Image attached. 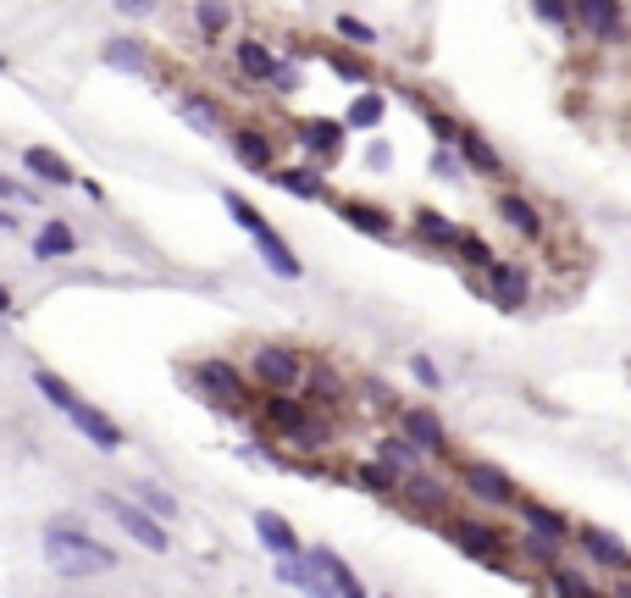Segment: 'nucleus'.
Returning a JSON list of instances; mask_svg holds the SVG:
<instances>
[{
    "mask_svg": "<svg viewBox=\"0 0 631 598\" xmlns=\"http://www.w3.org/2000/svg\"><path fill=\"white\" fill-rule=\"evenodd\" d=\"M45 560L56 565L61 576H100L117 571V554L106 543H95L89 532H78L72 521H50L45 527Z\"/></svg>",
    "mask_w": 631,
    "mask_h": 598,
    "instance_id": "1",
    "label": "nucleus"
},
{
    "mask_svg": "<svg viewBox=\"0 0 631 598\" xmlns=\"http://www.w3.org/2000/svg\"><path fill=\"white\" fill-rule=\"evenodd\" d=\"M100 510H106L111 521H117V527L128 532V538H139V543H144V549H150V554H167V549H172V532L161 527L155 515H144L139 504L117 499V493H100Z\"/></svg>",
    "mask_w": 631,
    "mask_h": 598,
    "instance_id": "2",
    "label": "nucleus"
},
{
    "mask_svg": "<svg viewBox=\"0 0 631 598\" xmlns=\"http://www.w3.org/2000/svg\"><path fill=\"white\" fill-rule=\"evenodd\" d=\"M305 360L294 355V349H283V344H261L255 349V360H250V377L266 388V394H277V388H299L305 383Z\"/></svg>",
    "mask_w": 631,
    "mask_h": 598,
    "instance_id": "3",
    "label": "nucleus"
},
{
    "mask_svg": "<svg viewBox=\"0 0 631 598\" xmlns=\"http://www.w3.org/2000/svg\"><path fill=\"white\" fill-rule=\"evenodd\" d=\"M449 538L460 543V549L471 554V560L493 565V571L504 565V538H499L493 527H482V521H449Z\"/></svg>",
    "mask_w": 631,
    "mask_h": 598,
    "instance_id": "4",
    "label": "nucleus"
},
{
    "mask_svg": "<svg viewBox=\"0 0 631 598\" xmlns=\"http://www.w3.org/2000/svg\"><path fill=\"white\" fill-rule=\"evenodd\" d=\"M67 421H72L78 432H84V438L95 443V449H106V455H111V449H122V427L106 416V410H95V405H84V399H78V405L67 410Z\"/></svg>",
    "mask_w": 631,
    "mask_h": 598,
    "instance_id": "5",
    "label": "nucleus"
},
{
    "mask_svg": "<svg viewBox=\"0 0 631 598\" xmlns=\"http://www.w3.org/2000/svg\"><path fill=\"white\" fill-rule=\"evenodd\" d=\"M194 383L211 399H222V405H244V377L227 366V360H200V366H194Z\"/></svg>",
    "mask_w": 631,
    "mask_h": 598,
    "instance_id": "6",
    "label": "nucleus"
},
{
    "mask_svg": "<svg viewBox=\"0 0 631 598\" xmlns=\"http://www.w3.org/2000/svg\"><path fill=\"white\" fill-rule=\"evenodd\" d=\"M250 239H255V250H261V261L272 266L277 277H288V283H294V277L305 272V266H299V255H294V250H288V244H283V233H277L272 222H255V228H250Z\"/></svg>",
    "mask_w": 631,
    "mask_h": 598,
    "instance_id": "7",
    "label": "nucleus"
},
{
    "mask_svg": "<svg viewBox=\"0 0 631 598\" xmlns=\"http://www.w3.org/2000/svg\"><path fill=\"white\" fill-rule=\"evenodd\" d=\"M460 482L477 499H488V504H515V482L504 477L499 466H482V460H471V466H460Z\"/></svg>",
    "mask_w": 631,
    "mask_h": 598,
    "instance_id": "8",
    "label": "nucleus"
},
{
    "mask_svg": "<svg viewBox=\"0 0 631 598\" xmlns=\"http://www.w3.org/2000/svg\"><path fill=\"white\" fill-rule=\"evenodd\" d=\"M399 493H405V504H410V510L438 515V521H443V510H449V488H443L438 477H421V471H410V477L399 482Z\"/></svg>",
    "mask_w": 631,
    "mask_h": 598,
    "instance_id": "9",
    "label": "nucleus"
},
{
    "mask_svg": "<svg viewBox=\"0 0 631 598\" xmlns=\"http://www.w3.org/2000/svg\"><path fill=\"white\" fill-rule=\"evenodd\" d=\"M488 288L499 299V311H521L526 305V272L515 261H493L488 266Z\"/></svg>",
    "mask_w": 631,
    "mask_h": 598,
    "instance_id": "10",
    "label": "nucleus"
},
{
    "mask_svg": "<svg viewBox=\"0 0 631 598\" xmlns=\"http://www.w3.org/2000/svg\"><path fill=\"white\" fill-rule=\"evenodd\" d=\"M399 432H410V438L421 443V449H427V455H443V421L432 416L427 405H410V410H399Z\"/></svg>",
    "mask_w": 631,
    "mask_h": 598,
    "instance_id": "11",
    "label": "nucleus"
},
{
    "mask_svg": "<svg viewBox=\"0 0 631 598\" xmlns=\"http://www.w3.org/2000/svg\"><path fill=\"white\" fill-rule=\"evenodd\" d=\"M305 421H310V405L305 399H294V388H277V394L266 399V427L272 432H283L288 438V432H299Z\"/></svg>",
    "mask_w": 631,
    "mask_h": 598,
    "instance_id": "12",
    "label": "nucleus"
},
{
    "mask_svg": "<svg viewBox=\"0 0 631 598\" xmlns=\"http://www.w3.org/2000/svg\"><path fill=\"white\" fill-rule=\"evenodd\" d=\"M576 23L593 39H620V0H576Z\"/></svg>",
    "mask_w": 631,
    "mask_h": 598,
    "instance_id": "13",
    "label": "nucleus"
},
{
    "mask_svg": "<svg viewBox=\"0 0 631 598\" xmlns=\"http://www.w3.org/2000/svg\"><path fill=\"white\" fill-rule=\"evenodd\" d=\"M576 543H582V549L593 554L598 565H609V571H626V565H631L626 543H620V538H609L604 527H576Z\"/></svg>",
    "mask_w": 631,
    "mask_h": 598,
    "instance_id": "14",
    "label": "nucleus"
},
{
    "mask_svg": "<svg viewBox=\"0 0 631 598\" xmlns=\"http://www.w3.org/2000/svg\"><path fill=\"white\" fill-rule=\"evenodd\" d=\"M272 183L277 189H288L294 200H327V178L310 167H272Z\"/></svg>",
    "mask_w": 631,
    "mask_h": 598,
    "instance_id": "15",
    "label": "nucleus"
},
{
    "mask_svg": "<svg viewBox=\"0 0 631 598\" xmlns=\"http://www.w3.org/2000/svg\"><path fill=\"white\" fill-rule=\"evenodd\" d=\"M233 150H239V161L244 167H255L261 172V178H272V139H266V133H255V128H233Z\"/></svg>",
    "mask_w": 631,
    "mask_h": 598,
    "instance_id": "16",
    "label": "nucleus"
},
{
    "mask_svg": "<svg viewBox=\"0 0 631 598\" xmlns=\"http://www.w3.org/2000/svg\"><path fill=\"white\" fill-rule=\"evenodd\" d=\"M233 56H239V72H244V78H255V84H272L277 67H283V61H277L261 39H239V50H233Z\"/></svg>",
    "mask_w": 631,
    "mask_h": 598,
    "instance_id": "17",
    "label": "nucleus"
},
{
    "mask_svg": "<svg viewBox=\"0 0 631 598\" xmlns=\"http://www.w3.org/2000/svg\"><path fill=\"white\" fill-rule=\"evenodd\" d=\"M23 167L34 172V178H45V183H56V189H67V183H78L72 178V167L56 156V150H45V144H28L23 150Z\"/></svg>",
    "mask_w": 631,
    "mask_h": 598,
    "instance_id": "18",
    "label": "nucleus"
},
{
    "mask_svg": "<svg viewBox=\"0 0 631 598\" xmlns=\"http://www.w3.org/2000/svg\"><path fill=\"white\" fill-rule=\"evenodd\" d=\"M255 538H261V543H266V549H272V554H299V538H294V527H288V521H283V515H277V510H261V515H255Z\"/></svg>",
    "mask_w": 631,
    "mask_h": 598,
    "instance_id": "19",
    "label": "nucleus"
},
{
    "mask_svg": "<svg viewBox=\"0 0 631 598\" xmlns=\"http://www.w3.org/2000/svg\"><path fill=\"white\" fill-rule=\"evenodd\" d=\"M344 222L360 233H371V239H393V216L382 211V205H366V200H349L344 205Z\"/></svg>",
    "mask_w": 631,
    "mask_h": 598,
    "instance_id": "20",
    "label": "nucleus"
},
{
    "mask_svg": "<svg viewBox=\"0 0 631 598\" xmlns=\"http://www.w3.org/2000/svg\"><path fill=\"white\" fill-rule=\"evenodd\" d=\"M499 216L510 222L521 239H537L543 233V216H537V205L532 200H521V194H499Z\"/></svg>",
    "mask_w": 631,
    "mask_h": 598,
    "instance_id": "21",
    "label": "nucleus"
},
{
    "mask_svg": "<svg viewBox=\"0 0 631 598\" xmlns=\"http://www.w3.org/2000/svg\"><path fill=\"white\" fill-rule=\"evenodd\" d=\"M294 139L305 144V150H316V156H338V144H344V128H338V122H299L294 128Z\"/></svg>",
    "mask_w": 631,
    "mask_h": 598,
    "instance_id": "22",
    "label": "nucleus"
},
{
    "mask_svg": "<svg viewBox=\"0 0 631 598\" xmlns=\"http://www.w3.org/2000/svg\"><path fill=\"white\" fill-rule=\"evenodd\" d=\"M310 560L322 565V576H327V587H333V593H344V598H360V576L349 571V565L338 560L333 549H310Z\"/></svg>",
    "mask_w": 631,
    "mask_h": 598,
    "instance_id": "23",
    "label": "nucleus"
},
{
    "mask_svg": "<svg viewBox=\"0 0 631 598\" xmlns=\"http://www.w3.org/2000/svg\"><path fill=\"white\" fill-rule=\"evenodd\" d=\"M421 455H427V449H421V443L410 438V432H399V438H382V449H377V460H388V466H393V471H405V477L421 466Z\"/></svg>",
    "mask_w": 631,
    "mask_h": 598,
    "instance_id": "24",
    "label": "nucleus"
},
{
    "mask_svg": "<svg viewBox=\"0 0 631 598\" xmlns=\"http://www.w3.org/2000/svg\"><path fill=\"white\" fill-rule=\"evenodd\" d=\"M72 250H78V239H72L67 222H45V228H39V239H34L39 261H61V255H72Z\"/></svg>",
    "mask_w": 631,
    "mask_h": 598,
    "instance_id": "25",
    "label": "nucleus"
},
{
    "mask_svg": "<svg viewBox=\"0 0 631 598\" xmlns=\"http://www.w3.org/2000/svg\"><path fill=\"white\" fill-rule=\"evenodd\" d=\"M460 156L471 161L477 172H488V178H499V172H504V167H499V150H493V144L482 139V133H471V128L460 133Z\"/></svg>",
    "mask_w": 631,
    "mask_h": 598,
    "instance_id": "26",
    "label": "nucleus"
},
{
    "mask_svg": "<svg viewBox=\"0 0 631 598\" xmlns=\"http://www.w3.org/2000/svg\"><path fill=\"white\" fill-rule=\"evenodd\" d=\"M521 515H526V527H543V532H554V538H565V543L576 538V527H571V521H565L560 510L537 504V499H521Z\"/></svg>",
    "mask_w": 631,
    "mask_h": 598,
    "instance_id": "27",
    "label": "nucleus"
},
{
    "mask_svg": "<svg viewBox=\"0 0 631 598\" xmlns=\"http://www.w3.org/2000/svg\"><path fill=\"white\" fill-rule=\"evenodd\" d=\"M178 117L189 122L194 133H216L222 128V111H216L211 100H200V95H178Z\"/></svg>",
    "mask_w": 631,
    "mask_h": 598,
    "instance_id": "28",
    "label": "nucleus"
},
{
    "mask_svg": "<svg viewBox=\"0 0 631 598\" xmlns=\"http://www.w3.org/2000/svg\"><path fill=\"white\" fill-rule=\"evenodd\" d=\"M416 233L427 244H443V250H454V244H460V228H454L443 211H416Z\"/></svg>",
    "mask_w": 631,
    "mask_h": 598,
    "instance_id": "29",
    "label": "nucleus"
},
{
    "mask_svg": "<svg viewBox=\"0 0 631 598\" xmlns=\"http://www.w3.org/2000/svg\"><path fill=\"white\" fill-rule=\"evenodd\" d=\"M305 388L322 399V405H338V399H344V377H338L333 366H310L305 371Z\"/></svg>",
    "mask_w": 631,
    "mask_h": 598,
    "instance_id": "30",
    "label": "nucleus"
},
{
    "mask_svg": "<svg viewBox=\"0 0 631 598\" xmlns=\"http://www.w3.org/2000/svg\"><path fill=\"white\" fill-rule=\"evenodd\" d=\"M106 61H111V67H122V72H150V56H144L139 39H111Z\"/></svg>",
    "mask_w": 631,
    "mask_h": 598,
    "instance_id": "31",
    "label": "nucleus"
},
{
    "mask_svg": "<svg viewBox=\"0 0 631 598\" xmlns=\"http://www.w3.org/2000/svg\"><path fill=\"white\" fill-rule=\"evenodd\" d=\"M521 549H526V554H532V560L554 565V560H560V549H565V538H554V532H543V527H526Z\"/></svg>",
    "mask_w": 631,
    "mask_h": 598,
    "instance_id": "32",
    "label": "nucleus"
},
{
    "mask_svg": "<svg viewBox=\"0 0 631 598\" xmlns=\"http://www.w3.org/2000/svg\"><path fill=\"white\" fill-rule=\"evenodd\" d=\"M355 482H360V488H371V493H399V471H393L388 460H377V466H360Z\"/></svg>",
    "mask_w": 631,
    "mask_h": 598,
    "instance_id": "33",
    "label": "nucleus"
},
{
    "mask_svg": "<svg viewBox=\"0 0 631 598\" xmlns=\"http://www.w3.org/2000/svg\"><path fill=\"white\" fill-rule=\"evenodd\" d=\"M382 95H360V100H349V128H377L382 122Z\"/></svg>",
    "mask_w": 631,
    "mask_h": 598,
    "instance_id": "34",
    "label": "nucleus"
},
{
    "mask_svg": "<svg viewBox=\"0 0 631 598\" xmlns=\"http://www.w3.org/2000/svg\"><path fill=\"white\" fill-rule=\"evenodd\" d=\"M194 23H200L205 39H216L227 28V6H222V0H200V6H194Z\"/></svg>",
    "mask_w": 631,
    "mask_h": 598,
    "instance_id": "35",
    "label": "nucleus"
},
{
    "mask_svg": "<svg viewBox=\"0 0 631 598\" xmlns=\"http://www.w3.org/2000/svg\"><path fill=\"white\" fill-rule=\"evenodd\" d=\"M133 493H139V499L150 504L155 515H178V499H172V493H161L155 482H133Z\"/></svg>",
    "mask_w": 631,
    "mask_h": 598,
    "instance_id": "36",
    "label": "nucleus"
},
{
    "mask_svg": "<svg viewBox=\"0 0 631 598\" xmlns=\"http://www.w3.org/2000/svg\"><path fill=\"white\" fill-rule=\"evenodd\" d=\"M288 443H294V449H322V443H327V421L310 416L299 432H288Z\"/></svg>",
    "mask_w": 631,
    "mask_h": 598,
    "instance_id": "37",
    "label": "nucleus"
},
{
    "mask_svg": "<svg viewBox=\"0 0 631 598\" xmlns=\"http://www.w3.org/2000/svg\"><path fill=\"white\" fill-rule=\"evenodd\" d=\"M454 250H460L465 261H471V266H482V272H488V266H493V250H488V244L477 239V233H460V244H454Z\"/></svg>",
    "mask_w": 631,
    "mask_h": 598,
    "instance_id": "38",
    "label": "nucleus"
},
{
    "mask_svg": "<svg viewBox=\"0 0 631 598\" xmlns=\"http://www.w3.org/2000/svg\"><path fill=\"white\" fill-rule=\"evenodd\" d=\"M532 12L543 17V23L560 28V23H571V0H532Z\"/></svg>",
    "mask_w": 631,
    "mask_h": 598,
    "instance_id": "39",
    "label": "nucleus"
},
{
    "mask_svg": "<svg viewBox=\"0 0 631 598\" xmlns=\"http://www.w3.org/2000/svg\"><path fill=\"white\" fill-rule=\"evenodd\" d=\"M338 34H344L349 45H377V34H371V28L360 23V17H338Z\"/></svg>",
    "mask_w": 631,
    "mask_h": 598,
    "instance_id": "40",
    "label": "nucleus"
},
{
    "mask_svg": "<svg viewBox=\"0 0 631 598\" xmlns=\"http://www.w3.org/2000/svg\"><path fill=\"white\" fill-rule=\"evenodd\" d=\"M333 72L344 78V84H371V72L360 67V61H349V56H333Z\"/></svg>",
    "mask_w": 631,
    "mask_h": 598,
    "instance_id": "41",
    "label": "nucleus"
},
{
    "mask_svg": "<svg viewBox=\"0 0 631 598\" xmlns=\"http://www.w3.org/2000/svg\"><path fill=\"white\" fill-rule=\"evenodd\" d=\"M410 371H416V383H421V388H438V383H443L438 366H432L427 355H410Z\"/></svg>",
    "mask_w": 631,
    "mask_h": 598,
    "instance_id": "42",
    "label": "nucleus"
},
{
    "mask_svg": "<svg viewBox=\"0 0 631 598\" xmlns=\"http://www.w3.org/2000/svg\"><path fill=\"white\" fill-rule=\"evenodd\" d=\"M427 128H432V139H438V144H460V133H465L460 122H449V117H432Z\"/></svg>",
    "mask_w": 631,
    "mask_h": 598,
    "instance_id": "43",
    "label": "nucleus"
},
{
    "mask_svg": "<svg viewBox=\"0 0 631 598\" xmlns=\"http://www.w3.org/2000/svg\"><path fill=\"white\" fill-rule=\"evenodd\" d=\"M554 593H593V582H587V576L560 571V576H554Z\"/></svg>",
    "mask_w": 631,
    "mask_h": 598,
    "instance_id": "44",
    "label": "nucleus"
},
{
    "mask_svg": "<svg viewBox=\"0 0 631 598\" xmlns=\"http://www.w3.org/2000/svg\"><path fill=\"white\" fill-rule=\"evenodd\" d=\"M122 17H144V12H155V0H111Z\"/></svg>",
    "mask_w": 631,
    "mask_h": 598,
    "instance_id": "45",
    "label": "nucleus"
},
{
    "mask_svg": "<svg viewBox=\"0 0 631 598\" xmlns=\"http://www.w3.org/2000/svg\"><path fill=\"white\" fill-rule=\"evenodd\" d=\"M432 172H438V178H454V172H460V161H454L449 150H438V156H432Z\"/></svg>",
    "mask_w": 631,
    "mask_h": 598,
    "instance_id": "46",
    "label": "nucleus"
},
{
    "mask_svg": "<svg viewBox=\"0 0 631 598\" xmlns=\"http://www.w3.org/2000/svg\"><path fill=\"white\" fill-rule=\"evenodd\" d=\"M366 161H371V167H388V161H393V150H388V144H371V150H366Z\"/></svg>",
    "mask_w": 631,
    "mask_h": 598,
    "instance_id": "47",
    "label": "nucleus"
}]
</instances>
